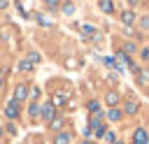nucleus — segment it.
I'll return each instance as SVG.
<instances>
[{"label": "nucleus", "instance_id": "obj_27", "mask_svg": "<svg viewBox=\"0 0 149 144\" xmlns=\"http://www.w3.org/2000/svg\"><path fill=\"white\" fill-rule=\"evenodd\" d=\"M0 88H2V72H0Z\"/></svg>", "mask_w": 149, "mask_h": 144}, {"label": "nucleus", "instance_id": "obj_21", "mask_svg": "<svg viewBox=\"0 0 149 144\" xmlns=\"http://www.w3.org/2000/svg\"><path fill=\"white\" fill-rule=\"evenodd\" d=\"M140 28H142V30H149V16L140 19Z\"/></svg>", "mask_w": 149, "mask_h": 144}, {"label": "nucleus", "instance_id": "obj_16", "mask_svg": "<svg viewBox=\"0 0 149 144\" xmlns=\"http://www.w3.org/2000/svg\"><path fill=\"white\" fill-rule=\"evenodd\" d=\"M88 111H91V114L100 111V102H98V100H91V102H88Z\"/></svg>", "mask_w": 149, "mask_h": 144}, {"label": "nucleus", "instance_id": "obj_32", "mask_svg": "<svg viewBox=\"0 0 149 144\" xmlns=\"http://www.w3.org/2000/svg\"><path fill=\"white\" fill-rule=\"evenodd\" d=\"M147 93H149V91H147Z\"/></svg>", "mask_w": 149, "mask_h": 144}, {"label": "nucleus", "instance_id": "obj_13", "mask_svg": "<svg viewBox=\"0 0 149 144\" xmlns=\"http://www.w3.org/2000/svg\"><path fill=\"white\" fill-rule=\"evenodd\" d=\"M137 81H140L142 86H149V70H142V72L137 74Z\"/></svg>", "mask_w": 149, "mask_h": 144}, {"label": "nucleus", "instance_id": "obj_14", "mask_svg": "<svg viewBox=\"0 0 149 144\" xmlns=\"http://www.w3.org/2000/svg\"><path fill=\"white\" fill-rule=\"evenodd\" d=\"M102 63H105V67H112V70H119V67H116V60H114L112 56H105V58H102Z\"/></svg>", "mask_w": 149, "mask_h": 144}, {"label": "nucleus", "instance_id": "obj_17", "mask_svg": "<svg viewBox=\"0 0 149 144\" xmlns=\"http://www.w3.org/2000/svg\"><path fill=\"white\" fill-rule=\"evenodd\" d=\"M135 51H137V46H135L133 42H128V44L123 46V53H126V56H128V53H135Z\"/></svg>", "mask_w": 149, "mask_h": 144}, {"label": "nucleus", "instance_id": "obj_28", "mask_svg": "<svg viewBox=\"0 0 149 144\" xmlns=\"http://www.w3.org/2000/svg\"><path fill=\"white\" fill-rule=\"evenodd\" d=\"M114 144H123V142H119V139H116V142H114Z\"/></svg>", "mask_w": 149, "mask_h": 144}, {"label": "nucleus", "instance_id": "obj_7", "mask_svg": "<svg viewBox=\"0 0 149 144\" xmlns=\"http://www.w3.org/2000/svg\"><path fill=\"white\" fill-rule=\"evenodd\" d=\"M105 102L114 109L116 105H119V93H114V91H109V93H105Z\"/></svg>", "mask_w": 149, "mask_h": 144}, {"label": "nucleus", "instance_id": "obj_22", "mask_svg": "<svg viewBox=\"0 0 149 144\" xmlns=\"http://www.w3.org/2000/svg\"><path fill=\"white\" fill-rule=\"evenodd\" d=\"M19 70H33V65H30L28 60H21V63H19Z\"/></svg>", "mask_w": 149, "mask_h": 144}, {"label": "nucleus", "instance_id": "obj_24", "mask_svg": "<svg viewBox=\"0 0 149 144\" xmlns=\"http://www.w3.org/2000/svg\"><path fill=\"white\" fill-rule=\"evenodd\" d=\"M56 7H61L56 0H49V2H47V9H56Z\"/></svg>", "mask_w": 149, "mask_h": 144}, {"label": "nucleus", "instance_id": "obj_8", "mask_svg": "<svg viewBox=\"0 0 149 144\" xmlns=\"http://www.w3.org/2000/svg\"><path fill=\"white\" fill-rule=\"evenodd\" d=\"M70 142H72V135L70 132H58L54 137V144H70Z\"/></svg>", "mask_w": 149, "mask_h": 144}, {"label": "nucleus", "instance_id": "obj_9", "mask_svg": "<svg viewBox=\"0 0 149 144\" xmlns=\"http://www.w3.org/2000/svg\"><path fill=\"white\" fill-rule=\"evenodd\" d=\"M88 125H91V128H100V125H102V111H95V114H91V121H88Z\"/></svg>", "mask_w": 149, "mask_h": 144}, {"label": "nucleus", "instance_id": "obj_19", "mask_svg": "<svg viewBox=\"0 0 149 144\" xmlns=\"http://www.w3.org/2000/svg\"><path fill=\"white\" fill-rule=\"evenodd\" d=\"M81 35H95V28L93 26H81Z\"/></svg>", "mask_w": 149, "mask_h": 144}, {"label": "nucleus", "instance_id": "obj_11", "mask_svg": "<svg viewBox=\"0 0 149 144\" xmlns=\"http://www.w3.org/2000/svg\"><path fill=\"white\" fill-rule=\"evenodd\" d=\"M126 114H137V102L135 100H126Z\"/></svg>", "mask_w": 149, "mask_h": 144}, {"label": "nucleus", "instance_id": "obj_10", "mask_svg": "<svg viewBox=\"0 0 149 144\" xmlns=\"http://www.w3.org/2000/svg\"><path fill=\"white\" fill-rule=\"evenodd\" d=\"M98 7H100L102 12H107V14H109V12H114V2H109V0H100V2H98Z\"/></svg>", "mask_w": 149, "mask_h": 144}, {"label": "nucleus", "instance_id": "obj_31", "mask_svg": "<svg viewBox=\"0 0 149 144\" xmlns=\"http://www.w3.org/2000/svg\"><path fill=\"white\" fill-rule=\"evenodd\" d=\"M147 37H149V33H147Z\"/></svg>", "mask_w": 149, "mask_h": 144}, {"label": "nucleus", "instance_id": "obj_2", "mask_svg": "<svg viewBox=\"0 0 149 144\" xmlns=\"http://www.w3.org/2000/svg\"><path fill=\"white\" fill-rule=\"evenodd\" d=\"M40 111H42V118H44V121H49V123L56 118V111H54V105H51V102L42 105V109H40Z\"/></svg>", "mask_w": 149, "mask_h": 144}, {"label": "nucleus", "instance_id": "obj_4", "mask_svg": "<svg viewBox=\"0 0 149 144\" xmlns=\"http://www.w3.org/2000/svg\"><path fill=\"white\" fill-rule=\"evenodd\" d=\"M147 139H149V135H147L144 128H137V130L133 132V144H144Z\"/></svg>", "mask_w": 149, "mask_h": 144}, {"label": "nucleus", "instance_id": "obj_5", "mask_svg": "<svg viewBox=\"0 0 149 144\" xmlns=\"http://www.w3.org/2000/svg\"><path fill=\"white\" fill-rule=\"evenodd\" d=\"M135 19H137V14H135L133 9H126V12H121V21H123L126 26H130V23H135Z\"/></svg>", "mask_w": 149, "mask_h": 144}, {"label": "nucleus", "instance_id": "obj_30", "mask_svg": "<svg viewBox=\"0 0 149 144\" xmlns=\"http://www.w3.org/2000/svg\"><path fill=\"white\" fill-rule=\"evenodd\" d=\"M144 144H149V139H147V142H144Z\"/></svg>", "mask_w": 149, "mask_h": 144}, {"label": "nucleus", "instance_id": "obj_15", "mask_svg": "<svg viewBox=\"0 0 149 144\" xmlns=\"http://www.w3.org/2000/svg\"><path fill=\"white\" fill-rule=\"evenodd\" d=\"M63 123H65V121H63V118H61V116H56V118H54V121H51V123H49V125H51V128H54V130H61V128H63Z\"/></svg>", "mask_w": 149, "mask_h": 144}, {"label": "nucleus", "instance_id": "obj_29", "mask_svg": "<svg viewBox=\"0 0 149 144\" xmlns=\"http://www.w3.org/2000/svg\"><path fill=\"white\" fill-rule=\"evenodd\" d=\"M84 144H93V142H84Z\"/></svg>", "mask_w": 149, "mask_h": 144}, {"label": "nucleus", "instance_id": "obj_1", "mask_svg": "<svg viewBox=\"0 0 149 144\" xmlns=\"http://www.w3.org/2000/svg\"><path fill=\"white\" fill-rule=\"evenodd\" d=\"M5 116H7V118H16V116H19V102H16V100H9V102H7Z\"/></svg>", "mask_w": 149, "mask_h": 144}, {"label": "nucleus", "instance_id": "obj_26", "mask_svg": "<svg viewBox=\"0 0 149 144\" xmlns=\"http://www.w3.org/2000/svg\"><path fill=\"white\" fill-rule=\"evenodd\" d=\"M7 7H9V5H7V2H2V0H0V9H7Z\"/></svg>", "mask_w": 149, "mask_h": 144}, {"label": "nucleus", "instance_id": "obj_18", "mask_svg": "<svg viewBox=\"0 0 149 144\" xmlns=\"http://www.w3.org/2000/svg\"><path fill=\"white\" fill-rule=\"evenodd\" d=\"M61 9H63L65 14H72V12H74V5H72V2H65V5H61Z\"/></svg>", "mask_w": 149, "mask_h": 144}, {"label": "nucleus", "instance_id": "obj_6", "mask_svg": "<svg viewBox=\"0 0 149 144\" xmlns=\"http://www.w3.org/2000/svg\"><path fill=\"white\" fill-rule=\"evenodd\" d=\"M65 100H68V93H65V91H58V93L54 95L51 105H54V107H61V105H65Z\"/></svg>", "mask_w": 149, "mask_h": 144}, {"label": "nucleus", "instance_id": "obj_25", "mask_svg": "<svg viewBox=\"0 0 149 144\" xmlns=\"http://www.w3.org/2000/svg\"><path fill=\"white\" fill-rule=\"evenodd\" d=\"M105 137H107V142H112V144H114V142H116V137H114V132H107V135H105Z\"/></svg>", "mask_w": 149, "mask_h": 144}, {"label": "nucleus", "instance_id": "obj_3", "mask_svg": "<svg viewBox=\"0 0 149 144\" xmlns=\"http://www.w3.org/2000/svg\"><path fill=\"white\" fill-rule=\"evenodd\" d=\"M14 100H16V102L28 100V86H26V84H19V86L14 88Z\"/></svg>", "mask_w": 149, "mask_h": 144}, {"label": "nucleus", "instance_id": "obj_23", "mask_svg": "<svg viewBox=\"0 0 149 144\" xmlns=\"http://www.w3.org/2000/svg\"><path fill=\"white\" fill-rule=\"evenodd\" d=\"M107 135V130H105V125H100V128H95V137H105Z\"/></svg>", "mask_w": 149, "mask_h": 144}, {"label": "nucleus", "instance_id": "obj_12", "mask_svg": "<svg viewBox=\"0 0 149 144\" xmlns=\"http://www.w3.org/2000/svg\"><path fill=\"white\" fill-rule=\"evenodd\" d=\"M107 118H109V121H119V118H121V109H119V107L109 109V111H107Z\"/></svg>", "mask_w": 149, "mask_h": 144}, {"label": "nucleus", "instance_id": "obj_20", "mask_svg": "<svg viewBox=\"0 0 149 144\" xmlns=\"http://www.w3.org/2000/svg\"><path fill=\"white\" fill-rule=\"evenodd\" d=\"M28 114H30V116H37V114H40V107H37V105H30V107H28Z\"/></svg>", "mask_w": 149, "mask_h": 144}]
</instances>
